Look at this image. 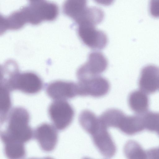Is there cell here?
<instances>
[{
  "mask_svg": "<svg viewBox=\"0 0 159 159\" xmlns=\"http://www.w3.org/2000/svg\"><path fill=\"white\" fill-rule=\"evenodd\" d=\"M107 66V60L102 53L92 52L89 54L87 61L77 70V77L81 80L98 76L106 70Z\"/></svg>",
  "mask_w": 159,
  "mask_h": 159,
  "instance_id": "cell-6",
  "label": "cell"
},
{
  "mask_svg": "<svg viewBox=\"0 0 159 159\" xmlns=\"http://www.w3.org/2000/svg\"><path fill=\"white\" fill-rule=\"evenodd\" d=\"M96 3L104 6L111 5L114 0H93Z\"/></svg>",
  "mask_w": 159,
  "mask_h": 159,
  "instance_id": "cell-22",
  "label": "cell"
},
{
  "mask_svg": "<svg viewBox=\"0 0 159 159\" xmlns=\"http://www.w3.org/2000/svg\"><path fill=\"white\" fill-rule=\"evenodd\" d=\"M149 11L152 17L159 18V0H150Z\"/></svg>",
  "mask_w": 159,
  "mask_h": 159,
  "instance_id": "cell-21",
  "label": "cell"
},
{
  "mask_svg": "<svg viewBox=\"0 0 159 159\" xmlns=\"http://www.w3.org/2000/svg\"><path fill=\"white\" fill-rule=\"evenodd\" d=\"M141 90L146 94L155 92L159 88V69L153 65H148L142 69L139 81Z\"/></svg>",
  "mask_w": 159,
  "mask_h": 159,
  "instance_id": "cell-11",
  "label": "cell"
},
{
  "mask_svg": "<svg viewBox=\"0 0 159 159\" xmlns=\"http://www.w3.org/2000/svg\"><path fill=\"white\" fill-rule=\"evenodd\" d=\"M46 92L49 97L55 100L72 98L78 95L77 84L72 82L55 81L48 85Z\"/></svg>",
  "mask_w": 159,
  "mask_h": 159,
  "instance_id": "cell-10",
  "label": "cell"
},
{
  "mask_svg": "<svg viewBox=\"0 0 159 159\" xmlns=\"http://www.w3.org/2000/svg\"><path fill=\"white\" fill-rule=\"evenodd\" d=\"M4 143L5 154L8 158L17 159L22 158L25 155L24 143L14 140H2Z\"/></svg>",
  "mask_w": 159,
  "mask_h": 159,
  "instance_id": "cell-17",
  "label": "cell"
},
{
  "mask_svg": "<svg viewBox=\"0 0 159 159\" xmlns=\"http://www.w3.org/2000/svg\"><path fill=\"white\" fill-rule=\"evenodd\" d=\"M113 128L119 129L128 135L135 134L145 128L142 118L136 116H126L119 110L115 118Z\"/></svg>",
  "mask_w": 159,
  "mask_h": 159,
  "instance_id": "cell-9",
  "label": "cell"
},
{
  "mask_svg": "<svg viewBox=\"0 0 159 159\" xmlns=\"http://www.w3.org/2000/svg\"><path fill=\"white\" fill-rule=\"evenodd\" d=\"M79 120L82 128L91 135L94 144L101 154L108 158L114 156L116 147L107 128L99 117L91 111L85 110L80 114Z\"/></svg>",
  "mask_w": 159,
  "mask_h": 159,
  "instance_id": "cell-1",
  "label": "cell"
},
{
  "mask_svg": "<svg viewBox=\"0 0 159 159\" xmlns=\"http://www.w3.org/2000/svg\"><path fill=\"white\" fill-rule=\"evenodd\" d=\"M50 117L55 127L62 130L71 123L75 112L71 105L65 100H55L48 109Z\"/></svg>",
  "mask_w": 159,
  "mask_h": 159,
  "instance_id": "cell-5",
  "label": "cell"
},
{
  "mask_svg": "<svg viewBox=\"0 0 159 159\" xmlns=\"http://www.w3.org/2000/svg\"><path fill=\"white\" fill-rule=\"evenodd\" d=\"M28 23L33 25L40 24L43 21L55 20L59 14L57 5L45 0L30 3L24 7Z\"/></svg>",
  "mask_w": 159,
  "mask_h": 159,
  "instance_id": "cell-3",
  "label": "cell"
},
{
  "mask_svg": "<svg viewBox=\"0 0 159 159\" xmlns=\"http://www.w3.org/2000/svg\"><path fill=\"white\" fill-rule=\"evenodd\" d=\"M148 99L146 93L142 91L132 92L128 98L130 108L135 112L142 113L146 112L148 107Z\"/></svg>",
  "mask_w": 159,
  "mask_h": 159,
  "instance_id": "cell-15",
  "label": "cell"
},
{
  "mask_svg": "<svg viewBox=\"0 0 159 159\" xmlns=\"http://www.w3.org/2000/svg\"><path fill=\"white\" fill-rule=\"evenodd\" d=\"M42 0H28L30 3H36Z\"/></svg>",
  "mask_w": 159,
  "mask_h": 159,
  "instance_id": "cell-23",
  "label": "cell"
},
{
  "mask_svg": "<svg viewBox=\"0 0 159 159\" xmlns=\"http://www.w3.org/2000/svg\"><path fill=\"white\" fill-rule=\"evenodd\" d=\"M9 91L4 87L0 86V111L1 118H2V121L5 118L11 107Z\"/></svg>",
  "mask_w": 159,
  "mask_h": 159,
  "instance_id": "cell-19",
  "label": "cell"
},
{
  "mask_svg": "<svg viewBox=\"0 0 159 159\" xmlns=\"http://www.w3.org/2000/svg\"><path fill=\"white\" fill-rule=\"evenodd\" d=\"M34 135L43 150L50 152L54 149L57 142L58 134L53 126L47 123L40 125L36 129Z\"/></svg>",
  "mask_w": 159,
  "mask_h": 159,
  "instance_id": "cell-12",
  "label": "cell"
},
{
  "mask_svg": "<svg viewBox=\"0 0 159 159\" xmlns=\"http://www.w3.org/2000/svg\"><path fill=\"white\" fill-rule=\"evenodd\" d=\"M87 0H66L62 7L63 13L75 22L87 8Z\"/></svg>",
  "mask_w": 159,
  "mask_h": 159,
  "instance_id": "cell-14",
  "label": "cell"
},
{
  "mask_svg": "<svg viewBox=\"0 0 159 159\" xmlns=\"http://www.w3.org/2000/svg\"><path fill=\"white\" fill-rule=\"evenodd\" d=\"M27 23L22 11L20 9L15 11L7 17L1 16V34L7 30H16L22 28Z\"/></svg>",
  "mask_w": 159,
  "mask_h": 159,
  "instance_id": "cell-13",
  "label": "cell"
},
{
  "mask_svg": "<svg viewBox=\"0 0 159 159\" xmlns=\"http://www.w3.org/2000/svg\"><path fill=\"white\" fill-rule=\"evenodd\" d=\"M125 154L128 158L144 159L146 155L145 152L137 143L129 141L125 145L124 148Z\"/></svg>",
  "mask_w": 159,
  "mask_h": 159,
  "instance_id": "cell-18",
  "label": "cell"
},
{
  "mask_svg": "<svg viewBox=\"0 0 159 159\" xmlns=\"http://www.w3.org/2000/svg\"><path fill=\"white\" fill-rule=\"evenodd\" d=\"M143 118L144 127L159 135V113H148Z\"/></svg>",
  "mask_w": 159,
  "mask_h": 159,
  "instance_id": "cell-20",
  "label": "cell"
},
{
  "mask_svg": "<svg viewBox=\"0 0 159 159\" xmlns=\"http://www.w3.org/2000/svg\"><path fill=\"white\" fill-rule=\"evenodd\" d=\"M95 26L89 24H80L77 29L78 34L82 42L89 48L102 49L107 44V38L104 32L97 29Z\"/></svg>",
  "mask_w": 159,
  "mask_h": 159,
  "instance_id": "cell-7",
  "label": "cell"
},
{
  "mask_svg": "<svg viewBox=\"0 0 159 159\" xmlns=\"http://www.w3.org/2000/svg\"><path fill=\"white\" fill-rule=\"evenodd\" d=\"M2 86L9 90H19L28 94L39 92L43 86L41 79L36 74L30 72L14 74Z\"/></svg>",
  "mask_w": 159,
  "mask_h": 159,
  "instance_id": "cell-4",
  "label": "cell"
},
{
  "mask_svg": "<svg viewBox=\"0 0 159 159\" xmlns=\"http://www.w3.org/2000/svg\"><path fill=\"white\" fill-rule=\"evenodd\" d=\"M29 120V114L26 110L21 107L14 108L10 115L7 130L1 132V138L24 143L29 141L33 135Z\"/></svg>",
  "mask_w": 159,
  "mask_h": 159,
  "instance_id": "cell-2",
  "label": "cell"
},
{
  "mask_svg": "<svg viewBox=\"0 0 159 159\" xmlns=\"http://www.w3.org/2000/svg\"><path fill=\"white\" fill-rule=\"evenodd\" d=\"M77 84L78 95L83 96L101 97L108 93L110 88L107 80L99 75L79 80Z\"/></svg>",
  "mask_w": 159,
  "mask_h": 159,
  "instance_id": "cell-8",
  "label": "cell"
},
{
  "mask_svg": "<svg viewBox=\"0 0 159 159\" xmlns=\"http://www.w3.org/2000/svg\"><path fill=\"white\" fill-rule=\"evenodd\" d=\"M104 17V12L101 9L94 7H87L75 22L78 25L85 23L95 26L102 22Z\"/></svg>",
  "mask_w": 159,
  "mask_h": 159,
  "instance_id": "cell-16",
  "label": "cell"
}]
</instances>
